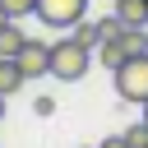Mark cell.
Listing matches in <instances>:
<instances>
[{
	"mask_svg": "<svg viewBox=\"0 0 148 148\" xmlns=\"http://www.w3.org/2000/svg\"><path fill=\"white\" fill-rule=\"evenodd\" d=\"M28 42V32L18 28V18H9V23H0V56H18V46Z\"/></svg>",
	"mask_w": 148,
	"mask_h": 148,
	"instance_id": "cell-8",
	"label": "cell"
},
{
	"mask_svg": "<svg viewBox=\"0 0 148 148\" xmlns=\"http://www.w3.org/2000/svg\"><path fill=\"white\" fill-rule=\"evenodd\" d=\"M125 139H130V148H148V120L130 125V130H125Z\"/></svg>",
	"mask_w": 148,
	"mask_h": 148,
	"instance_id": "cell-11",
	"label": "cell"
},
{
	"mask_svg": "<svg viewBox=\"0 0 148 148\" xmlns=\"http://www.w3.org/2000/svg\"><path fill=\"white\" fill-rule=\"evenodd\" d=\"M97 148H130V139H125V134H106Z\"/></svg>",
	"mask_w": 148,
	"mask_h": 148,
	"instance_id": "cell-13",
	"label": "cell"
},
{
	"mask_svg": "<svg viewBox=\"0 0 148 148\" xmlns=\"http://www.w3.org/2000/svg\"><path fill=\"white\" fill-rule=\"evenodd\" d=\"M32 111H37V116H51V111H56V102H51V97H37V102H32Z\"/></svg>",
	"mask_w": 148,
	"mask_h": 148,
	"instance_id": "cell-14",
	"label": "cell"
},
{
	"mask_svg": "<svg viewBox=\"0 0 148 148\" xmlns=\"http://www.w3.org/2000/svg\"><path fill=\"white\" fill-rule=\"evenodd\" d=\"M18 69H23V79H42V74H51V42H37V37H28L23 46H18Z\"/></svg>",
	"mask_w": 148,
	"mask_h": 148,
	"instance_id": "cell-5",
	"label": "cell"
},
{
	"mask_svg": "<svg viewBox=\"0 0 148 148\" xmlns=\"http://www.w3.org/2000/svg\"><path fill=\"white\" fill-rule=\"evenodd\" d=\"M143 120H148V102H143Z\"/></svg>",
	"mask_w": 148,
	"mask_h": 148,
	"instance_id": "cell-17",
	"label": "cell"
},
{
	"mask_svg": "<svg viewBox=\"0 0 148 148\" xmlns=\"http://www.w3.org/2000/svg\"><path fill=\"white\" fill-rule=\"evenodd\" d=\"M0 5H5V14H9V18H28V14L37 9V0H0Z\"/></svg>",
	"mask_w": 148,
	"mask_h": 148,
	"instance_id": "cell-10",
	"label": "cell"
},
{
	"mask_svg": "<svg viewBox=\"0 0 148 148\" xmlns=\"http://www.w3.org/2000/svg\"><path fill=\"white\" fill-rule=\"evenodd\" d=\"M23 83H28V79H23V69H18V60H14V56H0V92L14 97Z\"/></svg>",
	"mask_w": 148,
	"mask_h": 148,
	"instance_id": "cell-7",
	"label": "cell"
},
{
	"mask_svg": "<svg viewBox=\"0 0 148 148\" xmlns=\"http://www.w3.org/2000/svg\"><path fill=\"white\" fill-rule=\"evenodd\" d=\"M0 23H9V14H5V5H0Z\"/></svg>",
	"mask_w": 148,
	"mask_h": 148,
	"instance_id": "cell-15",
	"label": "cell"
},
{
	"mask_svg": "<svg viewBox=\"0 0 148 148\" xmlns=\"http://www.w3.org/2000/svg\"><path fill=\"white\" fill-rule=\"evenodd\" d=\"M69 32H74V37L83 42V46H97V42H102V32H97V18H92V23H88V18H79V23L69 28Z\"/></svg>",
	"mask_w": 148,
	"mask_h": 148,
	"instance_id": "cell-9",
	"label": "cell"
},
{
	"mask_svg": "<svg viewBox=\"0 0 148 148\" xmlns=\"http://www.w3.org/2000/svg\"><path fill=\"white\" fill-rule=\"evenodd\" d=\"M116 74V97L120 102H134V106H143L148 102V51H139V56H130L120 69H111Z\"/></svg>",
	"mask_w": 148,
	"mask_h": 148,
	"instance_id": "cell-3",
	"label": "cell"
},
{
	"mask_svg": "<svg viewBox=\"0 0 148 148\" xmlns=\"http://www.w3.org/2000/svg\"><path fill=\"white\" fill-rule=\"evenodd\" d=\"M139 51H148V28H120L116 37H106V42H97V60L106 65V69H120L130 56H139Z\"/></svg>",
	"mask_w": 148,
	"mask_h": 148,
	"instance_id": "cell-2",
	"label": "cell"
},
{
	"mask_svg": "<svg viewBox=\"0 0 148 148\" xmlns=\"http://www.w3.org/2000/svg\"><path fill=\"white\" fill-rule=\"evenodd\" d=\"M0 120H5V92H0Z\"/></svg>",
	"mask_w": 148,
	"mask_h": 148,
	"instance_id": "cell-16",
	"label": "cell"
},
{
	"mask_svg": "<svg viewBox=\"0 0 148 148\" xmlns=\"http://www.w3.org/2000/svg\"><path fill=\"white\" fill-rule=\"evenodd\" d=\"M111 9L125 28H148V0H116Z\"/></svg>",
	"mask_w": 148,
	"mask_h": 148,
	"instance_id": "cell-6",
	"label": "cell"
},
{
	"mask_svg": "<svg viewBox=\"0 0 148 148\" xmlns=\"http://www.w3.org/2000/svg\"><path fill=\"white\" fill-rule=\"evenodd\" d=\"M120 28H125V23H120V18H116V9H111V14H106V18H97V32H102V42H106V37H116V32H120Z\"/></svg>",
	"mask_w": 148,
	"mask_h": 148,
	"instance_id": "cell-12",
	"label": "cell"
},
{
	"mask_svg": "<svg viewBox=\"0 0 148 148\" xmlns=\"http://www.w3.org/2000/svg\"><path fill=\"white\" fill-rule=\"evenodd\" d=\"M51 32H69L83 14H88V0H37V9H32Z\"/></svg>",
	"mask_w": 148,
	"mask_h": 148,
	"instance_id": "cell-4",
	"label": "cell"
},
{
	"mask_svg": "<svg viewBox=\"0 0 148 148\" xmlns=\"http://www.w3.org/2000/svg\"><path fill=\"white\" fill-rule=\"evenodd\" d=\"M88 65H92V46H83L74 32L65 42H51V74L60 83H79L88 74Z\"/></svg>",
	"mask_w": 148,
	"mask_h": 148,
	"instance_id": "cell-1",
	"label": "cell"
}]
</instances>
